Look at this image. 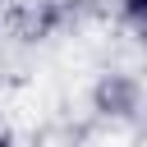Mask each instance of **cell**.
<instances>
[{
	"label": "cell",
	"mask_w": 147,
	"mask_h": 147,
	"mask_svg": "<svg viewBox=\"0 0 147 147\" xmlns=\"http://www.w3.org/2000/svg\"><path fill=\"white\" fill-rule=\"evenodd\" d=\"M96 101H101V110H106V115H133V110H138V83H133V78L110 74V78L96 87Z\"/></svg>",
	"instance_id": "6da1fadb"
},
{
	"label": "cell",
	"mask_w": 147,
	"mask_h": 147,
	"mask_svg": "<svg viewBox=\"0 0 147 147\" xmlns=\"http://www.w3.org/2000/svg\"><path fill=\"white\" fill-rule=\"evenodd\" d=\"M124 18H129L133 28H142V23H147V0H124Z\"/></svg>",
	"instance_id": "7a4b0ae2"
},
{
	"label": "cell",
	"mask_w": 147,
	"mask_h": 147,
	"mask_svg": "<svg viewBox=\"0 0 147 147\" xmlns=\"http://www.w3.org/2000/svg\"><path fill=\"white\" fill-rule=\"evenodd\" d=\"M0 147H9V138H5V133H0Z\"/></svg>",
	"instance_id": "3957f363"
}]
</instances>
